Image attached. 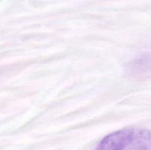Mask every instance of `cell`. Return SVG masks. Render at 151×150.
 Masks as SVG:
<instances>
[{
	"mask_svg": "<svg viewBox=\"0 0 151 150\" xmlns=\"http://www.w3.org/2000/svg\"><path fill=\"white\" fill-rule=\"evenodd\" d=\"M94 150H151V131L125 128L105 137Z\"/></svg>",
	"mask_w": 151,
	"mask_h": 150,
	"instance_id": "6da1fadb",
	"label": "cell"
}]
</instances>
